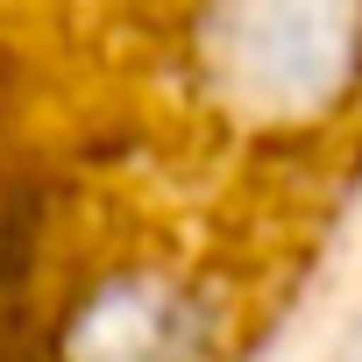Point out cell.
Masks as SVG:
<instances>
[{"label": "cell", "instance_id": "1", "mask_svg": "<svg viewBox=\"0 0 362 362\" xmlns=\"http://www.w3.org/2000/svg\"><path fill=\"white\" fill-rule=\"evenodd\" d=\"M199 71L249 121H305L362 78V0H206Z\"/></svg>", "mask_w": 362, "mask_h": 362}, {"label": "cell", "instance_id": "2", "mask_svg": "<svg viewBox=\"0 0 362 362\" xmlns=\"http://www.w3.org/2000/svg\"><path fill=\"white\" fill-rule=\"evenodd\" d=\"M341 362H362V327L348 334V348H341Z\"/></svg>", "mask_w": 362, "mask_h": 362}]
</instances>
